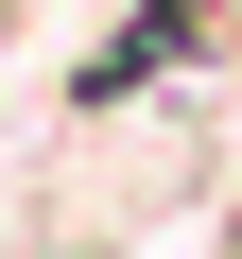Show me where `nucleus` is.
<instances>
[{"instance_id": "f257e3e1", "label": "nucleus", "mask_w": 242, "mask_h": 259, "mask_svg": "<svg viewBox=\"0 0 242 259\" xmlns=\"http://www.w3.org/2000/svg\"><path fill=\"white\" fill-rule=\"evenodd\" d=\"M225 52V0H139V18H104L87 35V69H69V121H139L156 87H190Z\"/></svg>"}, {"instance_id": "f03ea898", "label": "nucleus", "mask_w": 242, "mask_h": 259, "mask_svg": "<svg viewBox=\"0 0 242 259\" xmlns=\"http://www.w3.org/2000/svg\"><path fill=\"white\" fill-rule=\"evenodd\" d=\"M0 18H18V0H0Z\"/></svg>"}]
</instances>
